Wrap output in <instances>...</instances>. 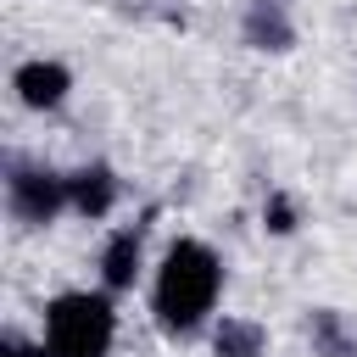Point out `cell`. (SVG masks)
Returning <instances> with one entry per match:
<instances>
[{
  "label": "cell",
  "mask_w": 357,
  "mask_h": 357,
  "mask_svg": "<svg viewBox=\"0 0 357 357\" xmlns=\"http://www.w3.org/2000/svg\"><path fill=\"white\" fill-rule=\"evenodd\" d=\"M73 206V190H67V173L45 167V162H11L6 167V212L28 229H45L56 223L61 212Z\"/></svg>",
  "instance_id": "cell-3"
},
{
  "label": "cell",
  "mask_w": 357,
  "mask_h": 357,
  "mask_svg": "<svg viewBox=\"0 0 357 357\" xmlns=\"http://www.w3.org/2000/svg\"><path fill=\"white\" fill-rule=\"evenodd\" d=\"M307 329H312V346H318L324 357H357V340L340 335V318H335V312H312Z\"/></svg>",
  "instance_id": "cell-9"
},
{
  "label": "cell",
  "mask_w": 357,
  "mask_h": 357,
  "mask_svg": "<svg viewBox=\"0 0 357 357\" xmlns=\"http://www.w3.org/2000/svg\"><path fill=\"white\" fill-rule=\"evenodd\" d=\"M145 268V223H123L106 234L100 245V284L106 290H128Z\"/></svg>",
  "instance_id": "cell-5"
},
{
  "label": "cell",
  "mask_w": 357,
  "mask_h": 357,
  "mask_svg": "<svg viewBox=\"0 0 357 357\" xmlns=\"http://www.w3.org/2000/svg\"><path fill=\"white\" fill-rule=\"evenodd\" d=\"M218 296H223V257L184 234L162 251L156 262V279H151V312L167 335H195L212 312H218Z\"/></svg>",
  "instance_id": "cell-1"
},
{
  "label": "cell",
  "mask_w": 357,
  "mask_h": 357,
  "mask_svg": "<svg viewBox=\"0 0 357 357\" xmlns=\"http://www.w3.org/2000/svg\"><path fill=\"white\" fill-rule=\"evenodd\" d=\"M67 190H73V212H84V218H106L117 206V178H112L106 162H89V167L67 173Z\"/></svg>",
  "instance_id": "cell-6"
},
{
  "label": "cell",
  "mask_w": 357,
  "mask_h": 357,
  "mask_svg": "<svg viewBox=\"0 0 357 357\" xmlns=\"http://www.w3.org/2000/svg\"><path fill=\"white\" fill-rule=\"evenodd\" d=\"M0 357H50V351L33 346V340H22V335H6V340H0Z\"/></svg>",
  "instance_id": "cell-11"
},
{
  "label": "cell",
  "mask_w": 357,
  "mask_h": 357,
  "mask_svg": "<svg viewBox=\"0 0 357 357\" xmlns=\"http://www.w3.org/2000/svg\"><path fill=\"white\" fill-rule=\"evenodd\" d=\"M212 351L218 357H262L268 351V329L257 318H223L212 329Z\"/></svg>",
  "instance_id": "cell-7"
},
{
  "label": "cell",
  "mask_w": 357,
  "mask_h": 357,
  "mask_svg": "<svg viewBox=\"0 0 357 357\" xmlns=\"http://www.w3.org/2000/svg\"><path fill=\"white\" fill-rule=\"evenodd\" d=\"M11 89H17V100H22L28 112H56V106L67 100V89H73V73H67L61 61L33 56V61H22V67L11 73Z\"/></svg>",
  "instance_id": "cell-4"
},
{
  "label": "cell",
  "mask_w": 357,
  "mask_h": 357,
  "mask_svg": "<svg viewBox=\"0 0 357 357\" xmlns=\"http://www.w3.org/2000/svg\"><path fill=\"white\" fill-rule=\"evenodd\" d=\"M112 340H117L112 290H61L45 301L39 346L50 357H112Z\"/></svg>",
  "instance_id": "cell-2"
},
{
  "label": "cell",
  "mask_w": 357,
  "mask_h": 357,
  "mask_svg": "<svg viewBox=\"0 0 357 357\" xmlns=\"http://www.w3.org/2000/svg\"><path fill=\"white\" fill-rule=\"evenodd\" d=\"M245 39H251L257 50H284V45H290V17L279 11V0H257V6L245 11Z\"/></svg>",
  "instance_id": "cell-8"
},
{
  "label": "cell",
  "mask_w": 357,
  "mask_h": 357,
  "mask_svg": "<svg viewBox=\"0 0 357 357\" xmlns=\"http://www.w3.org/2000/svg\"><path fill=\"white\" fill-rule=\"evenodd\" d=\"M268 229H273V234H290V229H296V218H290V201H284V195H273V201H268Z\"/></svg>",
  "instance_id": "cell-10"
}]
</instances>
